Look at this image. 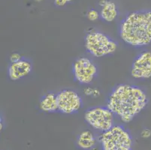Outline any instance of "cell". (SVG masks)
I'll use <instances>...</instances> for the list:
<instances>
[{
	"instance_id": "obj_1",
	"label": "cell",
	"mask_w": 151,
	"mask_h": 150,
	"mask_svg": "<svg viewBox=\"0 0 151 150\" xmlns=\"http://www.w3.org/2000/svg\"><path fill=\"white\" fill-rule=\"evenodd\" d=\"M148 103L145 91L134 85L119 84L110 93L107 107L125 123L132 121Z\"/></svg>"
},
{
	"instance_id": "obj_2",
	"label": "cell",
	"mask_w": 151,
	"mask_h": 150,
	"mask_svg": "<svg viewBox=\"0 0 151 150\" xmlns=\"http://www.w3.org/2000/svg\"><path fill=\"white\" fill-rule=\"evenodd\" d=\"M120 36L133 47H143L151 44V10L135 11L122 20Z\"/></svg>"
},
{
	"instance_id": "obj_3",
	"label": "cell",
	"mask_w": 151,
	"mask_h": 150,
	"mask_svg": "<svg viewBox=\"0 0 151 150\" xmlns=\"http://www.w3.org/2000/svg\"><path fill=\"white\" fill-rule=\"evenodd\" d=\"M102 150H132L131 134L122 126H114L99 137Z\"/></svg>"
},
{
	"instance_id": "obj_4",
	"label": "cell",
	"mask_w": 151,
	"mask_h": 150,
	"mask_svg": "<svg viewBox=\"0 0 151 150\" xmlns=\"http://www.w3.org/2000/svg\"><path fill=\"white\" fill-rule=\"evenodd\" d=\"M85 48L92 56L103 57L116 51L117 44L108 35L101 32L91 30L84 38Z\"/></svg>"
},
{
	"instance_id": "obj_5",
	"label": "cell",
	"mask_w": 151,
	"mask_h": 150,
	"mask_svg": "<svg viewBox=\"0 0 151 150\" xmlns=\"http://www.w3.org/2000/svg\"><path fill=\"white\" fill-rule=\"evenodd\" d=\"M114 116L108 107H95L86 111L84 119L92 128L105 132L114 126Z\"/></svg>"
},
{
	"instance_id": "obj_6",
	"label": "cell",
	"mask_w": 151,
	"mask_h": 150,
	"mask_svg": "<svg viewBox=\"0 0 151 150\" xmlns=\"http://www.w3.org/2000/svg\"><path fill=\"white\" fill-rule=\"evenodd\" d=\"M75 80L81 84L91 83L97 75L98 68L93 61L86 57L78 58L72 65Z\"/></svg>"
},
{
	"instance_id": "obj_7",
	"label": "cell",
	"mask_w": 151,
	"mask_h": 150,
	"mask_svg": "<svg viewBox=\"0 0 151 150\" xmlns=\"http://www.w3.org/2000/svg\"><path fill=\"white\" fill-rule=\"evenodd\" d=\"M58 111L64 114L78 113L83 106L82 98L78 93L71 89H64L57 94Z\"/></svg>"
},
{
	"instance_id": "obj_8",
	"label": "cell",
	"mask_w": 151,
	"mask_h": 150,
	"mask_svg": "<svg viewBox=\"0 0 151 150\" xmlns=\"http://www.w3.org/2000/svg\"><path fill=\"white\" fill-rule=\"evenodd\" d=\"M131 75L134 79L151 78V51H144L136 56L132 65Z\"/></svg>"
},
{
	"instance_id": "obj_9",
	"label": "cell",
	"mask_w": 151,
	"mask_h": 150,
	"mask_svg": "<svg viewBox=\"0 0 151 150\" xmlns=\"http://www.w3.org/2000/svg\"><path fill=\"white\" fill-rule=\"evenodd\" d=\"M32 63L29 60L22 59L17 62L11 63L8 69L9 77L12 80H18L29 75L32 71Z\"/></svg>"
},
{
	"instance_id": "obj_10",
	"label": "cell",
	"mask_w": 151,
	"mask_h": 150,
	"mask_svg": "<svg viewBox=\"0 0 151 150\" xmlns=\"http://www.w3.org/2000/svg\"><path fill=\"white\" fill-rule=\"evenodd\" d=\"M99 5L101 6L100 17L103 20L111 23L116 18L118 11L114 2L110 0H101L99 2Z\"/></svg>"
},
{
	"instance_id": "obj_11",
	"label": "cell",
	"mask_w": 151,
	"mask_h": 150,
	"mask_svg": "<svg viewBox=\"0 0 151 150\" xmlns=\"http://www.w3.org/2000/svg\"><path fill=\"white\" fill-rule=\"evenodd\" d=\"M39 108L41 111L47 113H53L58 111L57 95L53 93L45 95L40 100Z\"/></svg>"
},
{
	"instance_id": "obj_12",
	"label": "cell",
	"mask_w": 151,
	"mask_h": 150,
	"mask_svg": "<svg viewBox=\"0 0 151 150\" xmlns=\"http://www.w3.org/2000/svg\"><path fill=\"white\" fill-rule=\"evenodd\" d=\"M96 140L90 131H83L78 135L77 139V144L78 147L83 150H90L95 147Z\"/></svg>"
},
{
	"instance_id": "obj_13",
	"label": "cell",
	"mask_w": 151,
	"mask_h": 150,
	"mask_svg": "<svg viewBox=\"0 0 151 150\" xmlns=\"http://www.w3.org/2000/svg\"><path fill=\"white\" fill-rule=\"evenodd\" d=\"M83 93L86 95L90 96L92 98H98L101 95V92L97 88H92V87H86L84 89Z\"/></svg>"
},
{
	"instance_id": "obj_14",
	"label": "cell",
	"mask_w": 151,
	"mask_h": 150,
	"mask_svg": "<svg viewBox=\"0 0 151 150\" xmlns=\"http://www.w3.org/2000/svg\"><path fill=\"white\" fill-rule=\"evenodd\" d=\"M86 17H87V19L90 21H96L100 17V14L96 10L91 9L87 12Z\"/></svg>"
},
{
	"instance_id": "obj_15",
	"label": "cell",
	"mask_w": 151,
	"mask_h": 150,
	"mask_svg": "<svg viewBox=\"0 0 151 150\" xmlns=\"http://www.w3.org/2000/svg\"><path fill=\"white\" fill-rule=\"evenodd\" d=\"M23 58H22L21 55L17 53H12L10 56V62L11 63H15L17 62L20 61Z\"/></svg>"
},
{
	"instance_id": "obj_16",
	"label": "cell",
	"mask_w": 151,
	"mask_h": 150,
	"mask_svg": "<svg viewBox=\"0 0 151 150\" xmlns=\"http://www.w3.org/2000/svg\"><path fill=\"white\" fill-rule=\"evenodd\" d=\"M71 1V0H54V4L57 7H63Z\"/></svg>"
},
{
	"instance_id": "obj_17",
	"label": "cell",
	"mask_w": 151,
	"mask_h": 150,
	"mask_svg": "<svg viewBox=\"0 0 151 150\" xmlns=\"http://www.w3.org/2000/svg\"><path fill=\"white\" fill-rule=\"evenodd\" d=\"M141 136L143 138H148L151 136V131L148 128H145L141 131Z\"/></svg>"
},
{
	"instance_id": "obj_18",
	"label": "cell",
	"mask_w": 151,
	"mask_h": 150,
	"mask_svg": "<svg viewBox=\"0 0 151 150\" xmlns=\"http://www.w3.org/2000/svg\"><path fill=\"white\" fill-rule=\"evenodd\" d=\"M90 150H99L98 148H96V147H93V148H92Z\"/></svg>"
},
{
	"instance_id": "obj_19",
	"label": "cell",
	"mask_w": 151,
	"mask_h": 150,
	"mask_svg": "<svg viewBox=\"0 0 151 150\" xmlns=\"http://www.w3.org/2000/svg\"><path fill=\"white\" fill-rule=\"evenodd\" d=\"M35 2H42V1H43V0H35Z\"/></svg>"
}]
</instances>
